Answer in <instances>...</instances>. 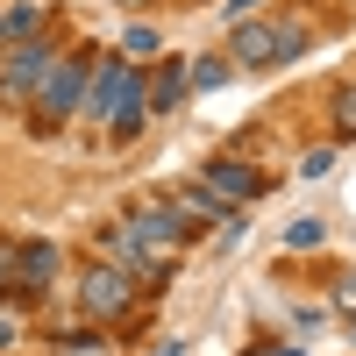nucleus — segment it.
I'll use <instances>...</instances> for the list:
<instances>
[{"label": "nucleus", "instance_id": "13", "mask_svg": "<svg viewBox=\"0 0 356 356\" xmlns=\"http://www.w3.org/2000/svg\"><path fill=\"white\" fill-rule=\"evenodd\" d=\"M157 50H164L157 29H129V36H122V57H129V65H143V57H157Z\"/></svg>", "mask_w": 356, "mask_h": 356}, {"label": "nucleus", "instance_id": "5", "mask_svg": "<svg viewBox=\"0 0 356 356\" xmlns=\"http://www.w3.org/2000/svg\"><path fill=\"white\" fill-rule=\"evenodd\" d=\"M129 235H143V243H150V250H178V243H186V214H178V207H171V193L164 200H136L129 207V221H122Z\"/></svg>", "mask_w": 356, "mask_h": 356}, {"label": "nucleus", "instance_id": "17", "mask_svg": "<svg viewBox=\"0 0 356 356\" xmlns=\"http://www.w3.org/2000/svg\"><path fill=\"white\" fill-rule=\"evenodd\" d=\"M300 171H307V178H328V171H335V150H328V143H321V150H307Z\"/></svg>", "mask_w": 356, "mask_h": 356}, {"label": "nucleus", "instance_id": "16", "mask_svg": "<svg viewBox=\"0 0 356 356\" xmlns=\"http://www.w3.org/2000/svg\"><path fill=\"white\" fill-rule=\"evenodd\" d=\"M328 300H335V314H349V321H356V271H342V278L328 285Z\"/></svg>", "mask_w": 356, "mask_h": 356}, {"label": "nucleus", "instance_id": "9", "mask_svg": "<svg viewBox=\"0 0 356 356\" xmlns=\"http://www.w3.org/2000/svg\"><path fill=\"white\" fill-rule=\"evenodd\" d=\"M171 207H178V214H186V228H207V221H228V207H221L214 193H207V186H178V193H171Z\"/></svg>", "mask_w": 356, "mask_h": 356}, {"label": "nucleus", "instance_id": "4", "mask_svg": "<svg viewBox=\"0 0 356 356\" xmlns=\"http://www.w3.org/2000/svg\"><path fill=\"white\" fill-rule=\"evenodd\" d=\"M57 65V50L50 43H36V36H22L15 50H8V65H0V100L8 107H22V100H36V86H43V72Z\"/></svg>", "mask_w": 356, "mask_h": 356}, {"label": "nucleus", "instance_id": "20", "mask_svg": "<svg viewBox=\"0 0 356 356\" xmlns=\"http://www.w3.org/2000/svg\"><path fill=\"white\" fill-rule=\"evenodd\" d=\"M8 342H15V321H8V314H0V349H8Z\"/></svg>", "mask_w": 356, "mask_h": 356}, {"label": "nucleus", "instance_id": "14", "mask_svg": "<svg viewBox=\"0 0 356 356\" xmlns=\"http://www.w3.org/2000/svg\"><path fill=\"white\" fill-rule=\"evenodd\" d=\"M349 136H356V79L335 93V143H349Z\"/></svg>", "mask_w": 356, "mask_h": 356}, {"label": "nucleus", "instance_id": "2", "mask_svg": "<svg viewBox=\"0 0 356 356\" xmlns=\"http://www.w3.org/2000/svg\"><path fill=\"white\" fill-rule=\"evenodd\" d=\"M86 79H93V50H57V65L36 86V107H43V129H57L65 114L86 107Z\"/></svg>", "mask_w": 356, "mask_h": 356}, {"label": "nucleus", "instance_id": "3", "mask_svg": "<svg viewBox=\"0 0 356 356\" xmlns=\"http://www.w3.org/2000/svg\"><path fill=\"white\" fill-rule=\"evenodd\" d=\"M79 307L93 314V321H122V314L136 307V278L122 271V264H107V257H100L93 271L79 278Z\"/></svg>", "mask_w": 356, "mask_h": 356}, {"label": "nucleus", "instance_id": "8", "mask_svg": "<svg viewBox=\"0 0 356 356\" xmlns=\"http://www.w3.org/2000/svg\"><path fill=\"white\" fill-rule=\"evenodd\" d=\"M50 278H57V250L50 243H22V257H15V292H50Z\"/></svg>", "mask_w": 356, "mask_h": 356}, {"label": "nucleus", "instance_id": "22", "mask_svg": "<svg viewBox=\"0 0 356 356\" xmlns=\"http://www.w3.org/2000/svg\"><path fill=\"white\" fill-rule=\"evenodd\" d=\"M122 8H143V0H122Z\"/></svg>", "mask_w": 356, "mask_h": 356}, {"label": "nucleus", "instance_id": "6", "mask_svg": "<svg viewBox=\"0 0 356 356\" xmlns=\"http://www.w3.org/2000/svg\"><path fill=\"white\" fill-rule=\"evenodd\" d=\"M207 193H214L221 207H250V200H264V171H250L243 157H207Z\"/></svg>", "mask_w": 356, "mask_h": 356}, {"label": "nucleus", "instance_id": "21", "mask_svg": "<svg viewBox=\"0 0 356 356\" xmlns=\"http://www.w3.org/2000/svg\"><path fill=\"white\" fill-rule=\"evenodd\" d=\"M257 356H300V349H257Z\"/></svg>", "mask_w": 356, "mask_h": 356}, {"label": "nucleus", "instance_id": "7", "mask_svg": "<svg viewBox=\"0 0 356 356\" xmlns=\"http://www.w3.org/2000/svg\"><path fill=\"white\" fill-rule=\"evenodd\" d=\"M228 65H243V72H271L285 65V50H278V22H235V36H228Z\"/></svg>", "mask_w": 356, "mask_h": 356}, {"label": "nucleus", "instance_id": "10", "mask_svg": "<svg viewBox=\"0 0 356 356\" xmlns=\"http://www.w3.org/2000/svg\"><path fill=\"white\" fill-rule=\"evenodd\" d=\"M178 100H186V72H178V65H171L157 86H143V114H171Z\"/></svg>", "mask_w": 356, "mask_h": 356}, {"label": "nucleus", "instance_id": "19", "mask_svg": "<svg viewBox=\"0 0 356 356\" xmlns=\"http://www.w3.org/2000/svg\"><path fill=\"white\" fill-rule=\"evenodd\" d=\"M257 8H264V0H228V29H235V22H250Z\"/></svg>", "mask_w": 356, "mask_h": 356}, {"label": "nucleus", "instance_id": "18", "mask_svg": "<svg viewBox=\"0 0 356 356\" xmlns=\"http://www.w3.org/2000/svg\"><path fill=\"white\" fill-rule=\"evenodd\" d=\"M15 257H22V243H0V292H15Z\"/></svg>", "mask_w": 356, "mask_h": 356}, {"label": "nucleus", "instance_id": "1", "mask_svg": "<svg viewBox=\"0 0 356 356\" xmlns=\"http://www.w3.org/2000/svg\"><path fill=\"white\" fill-rule=\"evenodd\" d=\"M86 114H93V122H114V143H129L143 129V72L129 57L93 65V79H86Z\"/></svg>", "mask_w": 356, "mask_h": 356}, {"label": "nucleus", "instance_id": "12", "mask_svg": "<svg viewBox=\"0 0 356 356\" xmlns=\"http://www.w3.org/2000/svg\"><path fill=\"white\" fill-rule=\"evenodd\" d=\"M228 72H235L228 57H200V65L186 72V86H200V93H214V86H228Z\"/></svg>", "mask_w": 356, "mask_h": 356}, {"label": "nucleus", "instance_id": "15", "mask_svg": "<svg viewBox=\"0 0 356 356\" xmlns=\"http://www.w3.org/2000/svg\"><path fill=\"white\" fill-rule=\"evenodd\" d=\"M321 235H328V228L307 214V221H292V228H285V243H292V250H321Z\"/></svg>", "mask_w": 356, "mask_h": 356}, {"label": "nucleus", "instance_id": "11", "mask_svg": "<svg viewBox=\"0 0 356 356\" xmlns=\"http://www.w3.org/2000/svg\"><path fill=\"white\" fill-rule=\"evenodd\" d=\"M36 29H43V8H36V0H22V8L0 15V43H22V36H36Z\"/></svg>", "mask_w": 356, "mask_h": 356}]
</instances>
